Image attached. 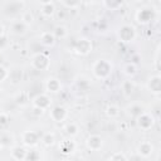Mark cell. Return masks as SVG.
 <instances>
[{
	"label": "cell",
	"mask_w": 161,
	"mask_h": 161,
	"mask_svg": "<svg viewBox=\"0 0 161 161\" xmlns=\"http://www.w3.org/2000/svg\"><path fill=\"white\" fill-rule=\"evenodd\" d=\"M113 72V64L108 59H97L92 64V74L98 80H106L111 77Z\"/></svg>",
	"instance_id": "1"
},
{
	"label": "cell",
	"mask_w": 161,
	"mask_h": 161,
	"mask_svg": "<svg viewBox=\"0 0 161 161\" xmlns=\"http://www.w3.org/2000/svg\"><path fill=\"white\" fill-rule=\"evenodd\" d=\"M116 36L117 39L123 43V44H128V43H132L136 36H137V31H136V28L132 25V24H122L117 31H116Z\"/></svg>",
	"instance_id": "2"
},
{
	"label": "cell",
	"mask_w": 161,
	"mask_h": 161,
	"mask_svg": "<svg viewBox=\"0 0 161 161\" xmlns=\"http://www.w3.org/2000/svg\"><path fill=\"white\" fill-rule=\"evenodd\" d=\"M136 121V126L138 127V130L141 131H150L153 128L155 123H156V117L152 112H146L143 111L138 117L135 118Z\"/></svg>",
	"instance_id": "3"
},
{
	"label": "cell",
	"mask_w": 161,
	"mask_h": 161,
	"mask_svg": "<svg viewBox=\"0 0 161 161\" xmlns=\"http://www.w3.org/2000/svg\"><path fill=\"white\" fill-rule=\"evenodd\" d=\"M52 103H53V99L49 96V93H47V92L38 93L36 96L31 97V104H33V107L36 108V109H39V111H42V112L48 111L52 107Z\"/></svg>",
	"instance_id": "4"
},
{
	"label": "cell",
	"mask_w": 161,
	"mask_h": 161,
	"mask_svg": "<svg viewBox=\"0 0 161 161\" xmlns=\"http://www.w3.org/2000/svg\"><path fill=\"white\" fill-rule=\"evenodd\" d=\"M31 67L39 72H47L50 68V58L45 53H35L31 57Z\"/></svg>",
	"instance_id": "5"
},
{
	"label": "cell",
	"mask_w": 161,
	"mask_h": 161,
	"mask_svg": "<svg viewBox=\"0 0 161 161\" xmlns=\"http://www.w3.org/2000/svg\"><path fill=\"white\" fill-rule=\"evenodd\" d=\"M93 49V44H92V40L86 38V36H82L79 39H77L73 44V53H75L77 55H88Z\"/></svg>",
	"instance_id": "6"
},
{
	"label": "cell",
	"mask_w": 161,
	"mask_h": 161,
	"mask_svg": "<svg viewBox=\"0 0 161 161\" xmlns=\"http://www.w3.org/2000/svg\"><path fill=\"white\" fill-rule=\"evenodd\" d=\"M48 112H49L50 119H52L53 122H55V123H63V122L68 118V114H69L68 108L64 107L63 104L52 106V107L48 109Z\"/></svg>",
	"instance_id": "7"
},
{
	"label": "cell",
	"mask_w": 161,
	"mask_h": 161,
	"mask_svg": "<svg viewBox=\"0 0 161 161\" xmlns=\"http://www.w3.org/2000/svg\"><path fill=\"white\" fill-rule=\"evenodd\" d=\"M20 140H21V145L25 146L26 148H33L35 146L39 145L40 142V135L36 131L33 130H26L23 131L20 135Z\"/></svg>",
	"instance_id": "8"
},
{
	"label": "cell",
	"mask_w": 161,
	"mask_h": 161,
	"mask_svg": "<svg viewBox=\"0 0 161 161\" xmlns=\"http://www.w3.org/2000/svg\"><path fill=\"white\" fill-rule=\"evenodd\" d=\"M153 19H155V10L148 6L137 9V11L135 14V20L141 25H147Z\"/></svg>",
	"instance_id": "9"
},
{
	"label": "cell",
	"mask_w": 161,
	"mask_h": 161,
	"mask_svg": "<svg viewBox=\"0 0 161 161\" xmlns=\"http://www.w3.org/2000/svg\"><path fill=\"white\" fill-rule=\"evenodd\" d=\"M136 152L140 158H148L155 152V145L148 140H143L137 145Z\"/></svg>",
	"instance_id": "10"
},
{
	"label": "cell",
	"mask_w": 161,
	"mask_h": 161,
	"mask_svg": "<svg viewBox=\"0 0 161 161\" xmlns=\"http://www.w3.org/2000/svg\"><path fill=\"white\" fill-rule=\"evenodd\" d=\"M146 88L147 91L153 94L155 97H158L161 94V77L158 73L151 75L148 79H147V83H146Z\"/></svg>",
	"instance_id": "11"
},
{
	"label": "cell",
	"mask_w": 161,
	"mask_h": 161,
	"mask_svg": "<svg viewBox=\"0 0 161 161\" xmlns=\"http://www.w3.org/2000/svg\"><path fill=\"white\" fill-rule=\"evenodd\" d=\"M84 143H86V147H87L89 151H94V152H96V151L102 150V147H103V138H102L101 135L91 133V135L87 136Z\"/></svg>",
	"instance_id": "12"
},
{
	"label": "cell",
	"mask_w": 161,
	"mask_h": 161,
	"mask_svg": "<svg viewBox=\"0 0 161 161\" xmlns=\"http://www.w3.org/2000/svg\"><path fill=\"white\" fill-rule=\"evenodd\" d=\"M44 88H45V92L49 93V94H57L62 91L63 86H62V82L60 79H58L57 77H48L44 82Z\"/></svg>",
	"instance_id": "13"
},
{
	"label": "cell",
	"mask_w": 161,
	"mask_h": 161,
	"mask_svg": "<svg viewBox=\"0 0 161 161\" xmlns=\"http://www.w3.org/2000/svg\"><path fill=\"white\" fill-rule=\"evenodd\" d=\"M75 147H77V145H75V142H74L72 138H64V140H62V141L59 142V145H58L59 152H60L62 155H64V156H68V155L73 153V152L75 151Z\"/></svg>",
	"instance_id": "14"
},
{
	"label": "cell",
	"mask_w": 161,
	"mask_h": 161,
	"mask_svg": "<svg viewBox=\"0 0 161 161\" xmlns=\"http://www.w3.org/2000/svg\"><path fill=\"white\" fill-rule=\"evenodd\" d=\"M9 29L11 31V34H14V35H24L26 33L28 25L21 19H14V20H11Z\"/></svg>",
	"instance_id": "15"
},
{
	"label": "cell",
	"mask_w": 161,
	"mask_h": 161,
	"mask_svg": "<svg viewBox=\"0 0 161 161\" xmlns=\"http://www.w3.org/2000/svg\"><path fill=\"white\" fill-rule=\"evenodd\" d=\"M39 43L44 48H53L57 43V38L54 36L53 31H43L39 35Z\"/></svg>",
	"instance_id": "16"
},
{
	"label": "cell",
	"mask_w": 161,
	"mask_h": 161,
	"mask_svg": "<svg viewBox=\"0 0 161 161\" xmlns=\"http://www.w3.org/2000/svg\"><path fill=\"white\" fill-rule=\"evenodd\" d=\"M23 3L21 0H14V1H10L5 5V14L6 15H16L19 13H21L23 10Z\"/></svg>",
	"instance_id": "17"
},
{
	"label": "cell",
	"mask_w": 161,
	"mask_h": 161,
	"mask_svg": "<svg viewBox=\"0 0 161 161\" xmlns=\"http://www.w3.org/2000/svg\"><path fill=\"white\" fill-rule=\"evenodd\" d=\"M26 147L25 146H14L11 150H10V157L13 160H16V161H25V155H26Z\"/></svg>",
	"instance_id": "18"
},
{
	"label": "cell",
	"mask_w": 161,
	"mask_h": 161,
	"mask_svg": "<svg viewBox=\"0 0 161 161\" xmlns=\"http://www.w3.org/2000/svg\"><path fill=\"white\" fill-rule=\"evenodd\" d=\"M136 89V84L132 80V78H127L121 83V92L125 97H130Z\"/></svg>",
	"instance_id": "19"
},
{
	"label": "cell",
	"mask_w": 161,
	"mask_h": 161,
	"mask_svg": "<svg viewBox=\"0 0 161 161\" xmlns=\"http://www.w3.org/2000/svg\"><path fill=\"white\" fill-rule=\"evenodd\" d=\"M138 72V67L135 62H127L122 67V73L127 78H133Z\"/></svg>",
	"instance_id": "20"
},
{
	"label": "cell",
	"mask_w": 161,
	"mask_h": 161,
	"mask_svg": "<svg viewBox=\"0 0 161 161\" xmlns=\"http://www.w3.org/2000/svg\"><path fill=\"white\" fill-rule=\"evenodd\" d=\"M127 114L131 117V118H136V117H138L143 111H145V108H143V106L141 104V103H138V102H133V103H131L128 107H127Z\"/></svg>",
	"instance_id": "21"
},
{
	"label": "cell",
	"mask_w": 161,
	"mask_h": 161,
	"mask_svg": "<svg viewBox=\"0 0 161 161\" xmlns=\"http://www.w3.org/2000/svg\"><path fill=\"white\" fill-rule=\"evenodd\" d=\"M40 142L44 147H53L57 142V137L54 132H44L40 136Z\"/></svg>",
	"instance_id": "22"
},
{
	"label": "cell",
	"mask_w": 161,
	"mask_h": 161,
	"mask_svg": "<svg viewBox=\"0 0 161 161\" xmlns=\"http://www.w3.org/2000/svg\"><path fill=\"white\" fill-rule=\"evenodd\" d=\"M104 113H106V116H107L108 118H111V119H116V118H118L119 114H121V108H119L118 104L109 103V104L106 107Z\"/></svg>",
	"instance_id": "23"
},
{
	"label": "cell",
	"mask_w": 161,
	"mask_h": 161,
	"mask_svg": "<svg viewBox=\"0 0 161 161\" xmlns=\"http://www.w3.org/2000/svg\"><path fill=\"white\" fill-rule=\"evenodd\" d=\"M102 5L109 11H116L123 6V0H102Z\"/></svg>",
	"instance_id": "24"
},
{
	"label": "cell",
	"mask_w": 161,
	"mask_h": 161,
	"mask_svg": "<svg viewBox=\"0 0 161 161\" xmlns=\"http://www.w3.org/2000/svg\"><path fill=\"white\" fill-rule=\"evenodd\" d=\"M75 86H77V88H78L79 91L87 92V91H89V88H91V82H89V79H88L87 77L80 75V77H78V78L75 79Z\"/></svg>",
	"instance_id": "25"
},
{
	"label": "cell",
	"mask_w": 161,
	"mask_h": 161,
	"mask_svg": "<svg viewBox=\"0 0 161 161\" xmlns=\"http://www.w3.org/2000/svg\"><path fill=\"white\" fill-rule=\"evenodd\" d=\"M64 131L69 137H75L79 133V126L75 122H68L64 125Z\"/></svg>",
	"instance_id": "26"
},
{
	"label": "cell",
	"mask_w": 161,
	"mask_h": 161,
	"mask_svg": "<svg viewBox=\"0 0 161 161\" xmlns=\"http://www.w3.org/2000/svg\"><path fill=\"white\" fill-rule=\"evenodd\" d=\"M40 13H42V15L45 16V18H52V16L55 14V6H54V4L50 3V4L42 5Z\"/></svg>",
	"instance_id": "27"
},
{
	"label": "cell",
	"mask_w": 161,
	"mask_h": 161,
	"mask_svg": "<svg viewBox=\"0 0 161 161\" xmlns=\"http://www.w3.org/2000/svg\"><path fill=\"white\" fill-rule=\"evenodd\" d=\"M53 34L54 36L58 39H64L68 36V29L64 26V25H57L54 29H53Z\"/></svg>",
	"instance_id": "28"
},
{
	"label": "cell",
	"mask_w": 161,
	"mask_h": 161,
	"mask_svg": "<svg viewBox=\"0 0 161 161\" xmlns=\"http://www.w3.org/2000/svg\"><path fill=\"white\" fill-rule=\"evenodd\" d=\"M60 1L62 5L69 10H75L82 5V0H60Z\"/></svg>",
	"instance_id": "29"
},
{
	"label": "cell",
	"mask_w": 161,
	"mask_h": 161,
	"mask_svg": "<svg viewBox=\"0 0 161 161\" xmlns=\"http://www.w3.org/2000/svg\"><path fill=\"white\" fill-rule=\"evenodd\" d=\"M30 101V96L28 92H20L16 94L15 97V102L19 104V106H25L28 102Z\"/></svg>",
	"instance_id": "30"
},
{
	"label": "cell",
	"mask_w": 161,
	"mask_h": 161,
	"mask_svg": "<svg viewBox=\"0 0 161 161\" xmlns=\"http://www.w3.org/2000/svg\"><path fill=\"white\" fill-rule=\"evenodd\" d=\"M42 158V155L38 150H28L26 155H25V160L26 161H38Z\"/></svg>",
	"instance_id": "31"
},
{
	"label": "cell",
	"mask_w": 161,
	"mask_h": 161,
	"mask_svg": "<svg viewBox=\"0 0 161 161\" xmlns=\"http://www.w3.org/2000/svg\"><path fill=\"white\" fill-rule=\"evenodd\" d=\"M20 19L29 26L33 21H34V15L30 13V11H23L21 13V15H20Z\"/></svg>",
	"instance_id": "32"
},
{
	"label": "cell",
	"mask_w": 161,
	"mask_h": 161,
	"mask_svg": "<svg viewBox=\"0 0 161 161\" xmlns=\"http://www.w3.org/2000/svg\"><path fill=\"white\" fill-rule=\"evenodd\" d=\"M108 160H112V161H126V160H128V156L125 155V153L121 152V151H117V152L112 153V155L108 157Z\"/></svg>",
	"instance_id": "33"
},
{
	"label": "cell",
	"mask_w": 161,
	"mask_h": 161,
	"mask_svg": "<svg viewBox=\"0 0 161 161\" xmlns=\"http://www.w3.org/2000/svg\"><path fill=\"white\" fill-rule=\"evenodd\" d=\"M10 123V116L6 112H0V128L8 127Z\"/></svg>",
	"instance_id": "34"
},
{
	"label": "cell",
	"mask_w": 161,
	"mask_h": 161,
	"mask_svg": "<svg viewBox=\"0 0 161 161\" xmlns=\"http://www.w3.org/2000/svg\"><path fill=\"white\" fill-rule=\"evenodd\" d=\"M9 78V69L0 64V83L5 82Z\"/></svg>",
	"instance_id": "35"
},
{
	"label": "cell",
	"mask_w": 161,
	"mask_h": 161,
	"mask_svg": "<svg viewBox=\"0 0 161 161\" xmlns=\"http://www.w3.org/2000/svg\"><path fill=\"white\" fill-rule=\"evenodd\" d=\"M155 69H156V72H158L160 70V45L157 47V49H156V54H155Z\"/></svg>",
	"instance_id": "36"
},
{
	"label": "cell",
	"mask_w": 161,
	"mask_h": 161,
	"mask_svg": "<svg viewBox=\"0 0 161 161\" xmlns=\"http://www.w3.org/2000/svg\"><path fill=\"white\" fill-rule=\"evenodd\" d=\"M5 35V28H4V25L0 23V38H3Z\"/></svg>",
	"instance_id": "37"
},
{
	"label": "cell",
	"mask_w": 161,
	"mask_h": 161,
	"mask_svg": "<svg viewBox=\"0 0 161 161\" xmlns=\"http://www.w3.org/2000/svg\"><path fill=\"white\" fill-rule=\"evenodd\" d=\"M38 3H39L40 5H45V4H50V3H53V0H38Z\"/></svg>",
	"instance_id": "38"
},
{
	"label": "cell",
	"mask_w": 161,
	"mask_h": 161,
	"mask_svg": "<svg viewBox=\"0 0 161 161\" xmlns=\"http://www.w3.org/2000/svg\"><path fill=\"white\" fill-rule=\"evenodd\" d=\"M4 146H5V142H4V138H3V136H0V151L4 148Z\"/></svg>",
	"instance_id": "39"
},
{
	"label": "cell",
	"mask_w": 161,
	"mask_h": 161,
	"mask_svg": "<svg viewBox=\"0 0 161 161\" xmlns=\"http://www.w3.org/2000/svg\"><path fill=\"white\" fill-rule=\"evenodd\" d=\"M133 3H141V1H143V0H132Z\"/></svg>",
	"instance_id": "40"
},
{
	"label": "cell",
	"mask_w": 161,
	"mask_h": 161,
	"mask_svg": "<svg viewBox=\"0 0 161 161\" xmlns=\"http://www.w3.org/2000/svg\"><path fill=\"white\" fill-rule=\"evenodd\" d=\"M156 1H158V0H156Z\"/></svg>",
	"instance_id": "41"
}]
</instances>
